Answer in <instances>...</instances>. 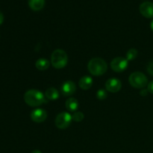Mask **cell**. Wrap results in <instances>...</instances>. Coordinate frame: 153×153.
Instances as JSON below:
<instances>
[{
    "label": "cell",
    "mask_w": 153,
    "mask_h": 153,
    "mask_svg": "<svg viewBox=\"0 0 153 153\" xmlns=\"http://www.w3.org/2000/svg\"><path fill=\"white\" fill-rule=\"evenodd\" d=\"M24 100L28 105L37 107L47 102V99L41 91L36 89L28 90L24 94Z\"/></svg>",
    "instance_id": "6da1fadb"
},
{
    "label": "cell",
    "mask_w": 153,
    "mask_h": 153,
    "mask_svg": "<svg viewBox=\"0 0 153 153\" xmlns=\"http://www.w3.org/2000/svg\"><path fill=\"white\" fill-rule=\"evenodd\" d=\"M88 69L93 76H100L105 74L108 70L107 63L100 58H94L88 62Z\"/></svg>",
    "instance_id": "7a4b0ae2"
},
{
    "label": "cell",
    "mask_w": 153,
    "mask_h": 153,
    "mask_svg": "<svg viewBox=\"0 0 153 153\" xmlns=\"http://www.w3.org/2000/svg\"><path fill=\"white\" fill-rule=\"evenodd\" d=\"M68 57L65 51L62 49H55L51 55V64L55 68L62 69L67 66Z\"/></svg>",
    "instance_id": "3957f363"
},
{
    "label": "cell",
    "mask_w": 153,
    "mask_h": 153,
    "mask_svg": "<svg viewBox=\"0 0 153 153\" xmlns=\"http://www.w3.org/2000/svg\"><path fill=\"white\" fill-rule=\"evenodd\" d=\"M128 82L133 88L137 89H143L148 85V79L141 72H134L130 75Z\"/></svg>",
    "instance_id": "277c9868"
},
{
    "label": "cell",
    "mask_w": 153,
    "mask_h": 153,
    "mask_svg": "<svg viewBox=\"0 0 153 153\" xmlns=\"http://www.w3.org/2000/svg\"><path fill=\"white\" fill-rule=\"evenodd\" d=\"M73 117L68 112H61L57 115L55 118V126L60 129H65L68 128L71 124Z\"/></svg>",
    "instance_id": "5b68a950"
},
{
    "label": "cell",
    "mask_w": 153,
    "mask_h": 153,
    "mask_svg": "<svg viewBox=\"0 0 153 153\" xmlns=\"http://www.w3.org/2000/svg\"><path fill=\"white\" fill-rule=\"evenodd\" d=\"M111 68L116 73H122L128 67V61L123 57L114 58L111 62Z\"/></svg>",
    "instance_id": "8992f818"
},
{
    "label": "cell",
    "mask_w": 153,
    "mask_h": 153,
    "mask_svg": "<svg viewBox=\"0 0 153 153\" xmlns=\"http://www.w3.org/2000/svg\"><path fill=\"white\" fill-rule=\"evenodd\" d=\"M76 91V84L72 81H67L64 82L61 87V92L64 97H70V96L73 95Z\"/></svg>",
    "instance_id": "52a82bcc"
},
{
    "label": "cell",
    "mask_w": 153,
    "mask_h": 153,
    "mask_svg": "<svg viewBox=\"0 0 153 153\" xmlns=\"http://www.w3.org/2000/svg\"><path fill=\"white\" fill-rule=\"evenodd\" d=\"M140 13L144 17L153 19V3L151 1H144L139 7Z\"/></svg>",
    "instance_id": "ba28073f"
},
{
    "label": "cell",
    "mask_w": 153,
    "mask_h": 153,
    "mask_svg": "<svg viewBox=\"0 0 153 153\" xmlns=\"http://www.w3.org/2000/svg\"><path fill=\"white\" fill-rule=\"evenodd\" d=\"M122 88V83L117 79H109L105 82V89L111 93H117L120 91Z\"/></svg>",
    "instance_id": "9c48e42d"
},
{
    "label": "cell",
    "mask_w": 153,
    "mask_h": 153,
    "mask_svg": "<svg viewBox=\"0 0 153 153\" xmlns=\"http://www.w3.org/2000/svg\"><path fill=\"white\" fill-rule=\"evenodd\" d=\"M46 118H47V112L44 109L37 108L32 111L31 113V119L37 123L44 122Z\"/></svg>",
    "instance_id": "30bf717a"
},
{
    "label": "cell",
    "mask_w": 153,
    "mask_h": 153,
    "mask_svg": "<svg viewBox=\"0 0 153 153\" xmlns=\"http://www.w3.org/2000/svg\"><path fill=\"white\" fill-rule=\"evenodd\" d=\"M93 79L89 76H83L80 79L79 82V85L81 89L84 91H88L92 87Z\"/></svg>",
    "instance_id": "8fae6325"
},
{
    "label": "cell",
    "mask_w": 153,
    "mask_h": 153,
    "mask_svg": "<svg viewBox=\"0 0 153 153\" xmlns=\"http://www.w3.org/2000/svg\"><path fill=\"white\" fill-rule=\"evenodd\" d=\"M28 2L30 8L34 11L42 10L45 5V0H28Z\"/></svg>",
    "instance_id": "7c38bea8"
},
{
    "label": "cell",
    "mask_w": 153,
    "mask_h": 153,
    "mask_svg": "<svg viewBox=\"0 0 153 153\" xmlns=\"http://www.w3.org/2000/svg\"><path fill=\"white\" fill-rule=\"evenodd\" d=\"M65 106L69 111L76 112L77 111V109L79 108V102L76 99L71 97L66 101Z\"/></svg>",
    "instance_id": "4fadbf2b"
},
{
    "label": "cell",
    "mask_w": 153,
    "mask_h": 153,
    "mask_svg": "<svg viewBox=\"0 0 153 153\" xmlns=\"http://www.w3.org/2000/svg\"><path fill=\"white\" fill-rule=\"evenodd\" d=\"M45 97L49 100H56L59 98V92L55 88H49L45 92Z\"/></svg>",
    "instance_id": "5bb4252c"
},
{
    "label": "cell",
    "mask_w": 153,
    "mask_h": 153,
    "mask_svg": "<svg viewBox=\"0 0 153 153\" xmlns=\"http://www.w3.org/2000/svg\"><path fill=\"white\" fill-rule=\"evenodd\" d=\"M49 65H50V62L44 58H39L35 63L36 68L40 71H44V70H47L49 67Z\"/></svg>",
    "instance_id": "9a60e30c"
},
{
    "label": "cell",
    "mask_w": 153,
    "mask_h": 153,
    "mask_svg": "<svg viewBox=\"0 0 153 153\" xmlns=\"http://www.w3.org/2000/svg\"><path fill=\"white\" fill-rule=\"evenodd\" d=\"M137 56V50L136 49H130L126 53V59L128 61H133Z\"/></svg>",
    "instance_id": "2e32d148"
},
{
    "label": "cell",
    "mask_w": 153,
    "mask_h": 153,
    "mask_svg": "<svg viewBox=\"0 0 153 153\" xmlns=\"http://www.w3.org/2000/svg\"><path fill=\"white\" fill-rule=\"evenodd\" d=\"M72 117H73V120L76 121V122H81L84 120L85 116H84L83 113H82V112L76 111L72 115Z\"/></svg>",
    "instance_id": "e0dca14e"
},
{
    "label": "cell",
    "mask_w": 153,
    "mask_h": 153,
    "mask_svg": "<svg viewBox=\"0 0 153 153\" xmlns=\"http://www.w3.org/2000/svg\"><path fill=\"white\" fill-rule=\"evenodd\" d=\"M108 94L105 90L100 89L97 93V97L100 100H104L107 98Z\"/></svg>",
    "instance_id": "ac0fdd59"
},
{
    "label": "cell",
    "mask_w": 153,
    "mask_h": 153,
    "mask_svg": "<svg viewBox=\"0 0 153 153\" xmlns=\"http://www.w3.org/2000/svg\"><path fill=\"white\" fill-rule=\"evenodd\" d=\"M146 70H147L148 73L151 76H153V61H151L148 64L147 67H146Z\"/></svg>",
    "instance_id": "d6986e66"
},
{
    "label": "cell",
    "mask_w": 153,
    "mask_h": 153,
    "mask_svg": "<svg viewBox=\"0 0 153 153\" xmlns=\"http://www.w3.org/2000/svg\"><path fill=\"white\" fill-rule=\"evenodd\" d=\"M147 90L150 94H153V81H151L147 85Z\"/></svg>",
    "instance_id": "ffe728a7"
},
{
    "label": "cell",
    "mask_w": 153,
    "mask_h": 153,
    "mask_svg": "<svg viewBox=\"0 0 153 153\" xmlns=\"http://www.w3.org/2000/svg\"><path fill=\"white\" fill-rule=\"evenodd\" d=\"M147 92H149V91H148V90H145V89L141 90V91H140V95L146 96L147 95Z\"/></svg>",
    "instance_id": "44dd1931"
},
{
    "label": "cell",
    "mask_w": 153,
    "mask_h": 153,
    "mask_svg": "<svg viewBox=\"0 0 153 153\" xmlns=\"http://www.w3.org/2000/svg\"><path fill=\"white\" fill-rule=\"evenodd\" d=\"M4 21V16H3V13L0 11V25H1Z\"/></svg>",
    "instance_id": "7402d4cb"
},
{
    "label": "cell",
    "mask_w": 153,
    "mask_h": 153,
    "mask_svg": "<svg viewBox=\"0 0 153 153\" xmlns=\"http://www.w3.org/2000/svg\"><path fill=\"white\" fill-rule=\"evenodd\" d=\"M31 153H42V152H40V150H38V149H35V150H33Z\"/></svg>",
    "instance_id": "603a6c76"
},
{
    "label": "cell",
    "mask_w": 153,
    "mask_h": 153,
    "mask_svg": "<svg viewBox=\"0 0 153 153\" xmlns=\"http://www.w3.org/2000/svg\"><path fill=\"white\" fill-rule=\"evenodd\" d=\"M150 28H151V30L153 31V19L150 22Z\"/></svg>",
    "instance_id": "cb8c5ba5"
}]
</instances>
